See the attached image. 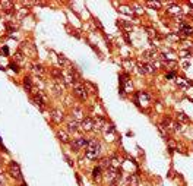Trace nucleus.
<instances>
[{"mask_svg":"<svg viewBox=\"0 0 193 186\" xmlns=\"http://www.w3.org/2000/svg\"><path fill=\"white\" fill-rule=\"evenodd\" d=\"M138 97H139V100H141V101H145V103H148L149 101V95H148V94L145 93V91H141V93L138 94Z\"/></svg>","mask_w":193,"mask_h":186,"instance_id":"obj_25","label":"nucleus"},{"mask_svg":"<svg viewBox=\"0 0 193 186\" xmlns=\"http://www.w3.org/2000/svg\"><path fill=\"white\" fill-rule=\"evenodd\" d=\"M86 150H100V142H98L97 139H91V141L88 142Z\"/></svg>","mask_w":193,"mask_h":186,"instance_id":"obj_22","label":"nucleus"},{"mask_svg":"<svg viewBox=\"0 0 193 186\" xmlns=\"http://www.w3.org/2000/svg\"><path fill=\"white\" fill-rule=\"evenodd\" d=\"M73 93H75V95H78L81 100H86V98H88V91H86V88H85L81 82H76V84L73 85Z\"/></svg>","mask_w":193,"mask_h":186,"instance_id":"obj_4","label":"nucleus"},{"mask_svg":"<svg viewBox=\"0 0 193 186\" xmlns=\"http://www.w3.org/2000/svg\"><path fill=\"white\" fill-rule=\"evenodd\" d=\"M88 139L86 138H76L73 142H70V148L73 150V151H79L81 148H85V147H88Z\"/></svg>","mask_w":193,"mask_h":186,"instance_id":"obj_5","label":"nucleus"},{"mask_svg":"<svg viewBox=\"0 0 193 186\" xmlns=\"http://www.w3.org/2000/svg\"><path fill=\"white\" fill-rule=\"evenodd\" d=\"M98 155H100V150H86L85 151V157L88 160H95V158H98Z\"/></svg>","mask_w":193,"mask_h":186,"instance_id":"obj_14","label":"nucleus"},{"mask_svg":"<svg viewBox=\"0 0 193 186\" xmlns=\"http://www.w3.org/2000/svg\"><path fill=\"white\" fill-rule=\"evenodd\" d=\"M126 186H139V176L138 174H129L126 178Z\"/></svg>","mask_w":193,"mask_h":186,"instance_id":"obj_9","label":"nucleus"},{"mask_svg":"<svg viewBox=\"0 0 193 186\" xmlns=\"http://www.w3.org/2000/svg\"><path fill=\"white\" fill-rule=\"evenodd\" d=\"M21 51L26 54V56H29V57H37V49H35V46H34L32 42L29 41H24L21 44Z\"/></svg>","mask_w":193,"mask_h":186,"instance_id":"obj_1","label":"nucleus"},{"mask_svg":"<svg viewBox=\"0 0 193 186\" xmlns=\"http://www.w3.org/2000/svg\"><path fill=\"white\" fill-rule=\"evenodd\" d=\"M3 182V173H0V183Z\"/></svg>","mask_w":193,"mask_h":186,"instance_id":"obj_36","label":"nucleus"},{"mask_svg":"<svg viewBox=\"0 0 193 186\" xmlns=\"http://www.w3.org/2000/svg\"><path fill=\"white\" fill-rule=\"evenodd\" d=\"M10 68L13 69V70H18V68H16V65H13V63H12V65H10Z\"/></svg>","mask_w":193,"mask_h":186,"instance_id":"obj_35","label":"nucleus"},{"mask_svg":"<svg viewBox=\"0 0 193 186\" xmlns=\"http://www.w3.org/2000/svg\"><path fill=\"white\" fill-rule=\"evenodd\" d=\"M180 32H183L186 35H192L193 34V28L187 24H180Z\"/></svg>","mask_w":193,"mask_h":186,"instance_id":"obj_18","label":"nucleus"},{"mask_svg":"<svg viewBox=\"0 0 193 186\" xmlns=\"http://www.w3.org/2000/svg\"><path fill=\"white\" fill-rule=\"evenodd\" d=\"M120 178H121V173H118V170L116 169H108L107 170V182L110 185H116L120 182Z\"/></svg>","mask_w":193,"mask_h":186,"instance_id":"obj_2","label":"nucleus"},{"mask_svg":"<svg viewBox=\"0 0 193 186\" xmlns=\"http://www.w3.org/2000/svg\"><path fill=\"white\" fill-rule=\"evenodd\" d=\"M67 129H69L70 132H76V130L79 129V123L76 122L75 119H73V120H69V122H67Z\"/></svg>","mask_w":193,"mask_h":186,"instance_id":"obj_19","label":"nucleus"},{"mask_svg":"<svg viewBox=\"0 0 193 186\" xmlns=\"http://www.w3.org/2000/svg\"><path fill=\"white\" fill-rule=\"evenodd\" d=\"M0 6H2V9H3V12L8 13V15L13 13V10H15V5H13L12 2H2Z\"/></svg>","mask_w":193,"mask_h":186,"instance_id":"obj_8","label":"nucleus"},{"mask_svg":"<svg viewBox=\"0 0 193 186\" xmlns=\"http://www.w3.org/2000/svg\"><path fill=\"white\" fill-rule=\"evenodd\" d=\"M24 88H25V91L28 93H32V79L29 78V76H25L24 78Z\"/></svg>","mask_w":193,"mask_h":186,"instance_id":"obj_16","label":"nucleus"},{"mask_svg":"<svg viewBox=\"0 0 193 186\" xmlns=\"http://www.w3.org/2000/svg\"><path fill=\"white\" fill-rule=\"evenodd\" d=\"M165 78H167V79H170V78H174V73H173V72H170L168 75H165Z\"/></svg>","mask_w":193,"mask_h":186,"instance_id":"obj_34","label":"nucleus"},{"mask_svg":"<svg viewBox=\"0 0 193 186\" xmlns=\"http://www.w3.org/2000/svg\"><path fill=\"white\" fill-rule=\"evenodd\" d=\"M136 68H138V72L141 75H146V73H155V66L154 65H149V63H136Z\"/></svg>","mask_w":193,"mask_h":186,"instance_id":"obj_3","label":"nucleus"},{"mask_svg":"<svg viewBox=\"0 0 193 186\" xmlns=\"http://www.w3.org/2000/svg\"><path fill=\"white\" fill-rule=\"evenodd\" d=\"M92 122H94V129H97V130H102L104 126H105V119L101 117V116H95Z\"/></svg>","mask_w":193,"mask_h":186,"instance_id":"obj_7","label":"nucleus"},{"mask_svg":"<svg viewBox=\"0 0 193 186\" xmlns=\"http://www.w3.org/2000/svg\"><path fill=\"white\" fill-rule=\"evenodd\" d=\"M59 62H60V65H62V68L67 69L69 72H70V70L73 69V65H72V62H70L69 59H66L65 56H62V54L59 56Z\"/></svg>","mask_w":193,"mask_h":186,"instance_id":"obj_11","label":"nucleus"},{"mask_svg":"<svg viewBox=\"0 0 193 186\" xmlns=\"http://www.w3.org/2000/svg\"><path fill=\"white\" fill-rule=\"evenodd\" d=\"M177 120H180V122H187L189 119H187V116H186L185 113L180 111V113H177Z\"/></svg>","mask_w":193,"mask_h":186,"instance_id":"obj_31","label":"nucleus"},{"mask_svg":"<svg viewBox=\"0 0 193 186\" xmlns=\"http://www.w3.org/2000/svg\"><path fill=\"white\" fill-rule=\"evenodd\" d=\"M120 164H121V161L118 160L117 157L110 158V169H116V170H117L118 167H120Z\"/></svg>","mask_w":193,"mask_h":186,"instance_id":"obj_20","label":"nucleus"},{"mask_svg":"<svg viewBox=\"0 0 193 186\" xmlns=\"http://www.w3.org/2000/svg\"><path fill=\"white\" fill-rule=\"evenodd\" d=\"M146 5H148V6H151V8H160V6H161L160 2H148Z\"/></svg>","mask_w":193,"mask_h":186,"instance_id":"obj_33","label":"nucleus"},{"mask_svg":"<svg viewBox=\"0 0 193 186\" xmlns=\"http://www.w3.org/2000/svg\"><path fill=\"white\" fill-rule=\"evenodd\" d=\"M53 90H54V94H56V95H62V86H60L57 82L53 84Z\"/></svg>","mask_w":193,"mask_h":186,"instance_id":"obj_29","label":"nucleus"},{"mask_svg":"<svg viewBox=\"0 0 193 186\" xmlns=\"http://www.w3.org/2000/svg\"><path fill=\"white\" fill-rule=\"evenodd\" d=\"M143 56L146 57V59H160V56H158V53L154 50H148L143 53Z\"/></svg>","mask_w":193,"mask_h":186,"instance_id":"obj_21","label":"nucleus"},{"mask_svg":"<svg viewBox=\"0 0 193 186\" xmlns=\"http://www.w3.org/2000/svg\"><path fill=\"white\" fill-rule=\"evenodd\" d=\"M9 173H10L12 178H15L16 180H21V179H22V173H21L19 166H18L16 163H10V166H9Z\"/></svg>","mask_w":193,"mask_h":186,"instance_id":"obj_6","label":"nucleus"},{"mask_svg":"<svg viewBox=\"0 0 193 186\" xmlns=\"http://www.w3.org/2000/svg\"><path fill=\"white\" fill-rule=\"evenodd\" d=\"M32 72H34V75L37 76V78H41V76L45 75V69L42 68L41 65H38V63H34L32 65Z\"/></svg>","mask_w":193,"mask_h":186,"instance_id":"obj_10","label":"nucleus"},{"mask_svg":"<svg viewBox=\"0 0 193 186\" xmlns=\"http://www.w3.org/2000/svg\"><path fill=\"white\" fill-rule=\"evenodd\" d=\"M57 138H59L63 144H67V142L70 141V139H69V134H67L66 130H59V132H57Z\"/></svg>","mask_w":193,"mask_h":186,"instance_id":"obj_17","label":"nucleus"},{"mask_svg":"<svg viewBox=\"0 0 193 186\" xmlns=\"http://www.w3.org/2000/svg\"><path fill=\"white\" fill-rule=\"evenodd\" d=\"M101 166H102V167H105V169L108 170L110 169V158H104V160L101 161Z\"/></svg>","mask_w":193,"mask_h":186,"instance_id":"obj_32","label":"nucleus"},{"mask_svg":"<svg viewBox=\"0 0 193 186\" xmlns=\"http://www.w3.org/2000/svg\"><path fill=\"white\" fill-rule=\"evenodd\" d=\"M15 60H16V62H19V63H22V62L25 60V54H24L21 50H18L16 54H15Z\"/></svg>","mask_w":193,"mask_h":186,"instance_id":"obj_26","label":"nucleus"},{"mask_svg":"<svg viewBox=\"0 0 193 186\" xmlns=\"http://www.w3.org/2000/svg\"><path fill=\"white\" fill-rule=\"evenodd\" d=\"M171 129H173L174 132H181L185 127H183V125H181L180 122H173V123H171Z\"/></svg>","mask_w":193,"mask_h":186,"instance_id":"obj_23","label":"nucleus"},{"mask_svg":"<svg viewBox=\"0 0 193 186\" xmlns=\"http://www.w3.org/2000/svg\"><path fill=\"white\" fill-rule=\"evenodd\" d=\"M118 12H121V13H126V15H133V9L127 8V6H121V8H118Z\"/></svg>","mask_w":193,"mask_h":186,"instance_id":"obj_24","label":"nucleus"},{"mask_svg":"<svg viewBox=\"0 0 193 186\" xmlns=\"http://www.w3.org/2000/svg\"><path fill=\"white\" fill-rule=\"evenodd\" d=\"M72 114H73V119H75L76 122H78V120H81V122H82V120H84V111H82V109H79V107H75V109H73V110H72Z\"/></svg>","mask_w":193,"mask_h":186,"instance_id":"obj_15","label":"nucleus"},{"mask_svg":"<svg viewBox=\"0 0 193 186\" xmlns=\"http://www.w3.org/2000/svg\"><path fill=\"white\" fill-rule=\"evenodd\" d=\"M92 176H94V179L100 180V178H101V167H95V169H94Z\"/></svg>","mask_w":193,"mask_h":186,"instance_id":"obj_28","label":"nucleus"},{"mask_svg":"<svg viewBox=\"0 0 193 186\" xmlns=\"http://www.w3.org/2000/svg\"><path fill=\"white\" fill-rule=\"evenodd\" d=\"M123 66H125L127 70H132L135 65H133V62H130V60H125V62H123Z\"/></svg>","mask_w":193,"mask_h":186,"instance_id":"obj_30","label":"nucleus"},{"mask_svg":"<svg viewBox=\"0 0 193 186\" xmlns=\"http://www.w3.org/2000/svg\"><path fill=\"white\" fill-rule=\"evenodd\" d=\"M81 127L84 129L85 132H88V130H91V129H94V122H92V119L85 117L84 120L81 122Z\"/></svg>","mask_w":193,"mask_h":186,"instance_id":"obj_12","label":"nucleus"},{"mask_svg":"<svg viewBox=\"0 0 193 186\" xmlns=\"http://www.w3.org/2000/svg\"><path fill=\"white\" fill-rule=\"evenodd\" d=\"M50 117L53 119L56 123H62V120L65 119V116H63V113H62L60 110H51Z\"/></svg>","mask_w":193,"mask_h":186,"instance_id":"obj_13","label":"nucleus"},{"mask_svg":"<svg viewBox=\"0 0 193 186\" xmlns=\"http://www.w3.org/2000/svg\"><path fill=\"white\" fill-rule=\"evenodd\" d=\"M168 12L173 13V15H178V13H181V8H178V6H170Z\"/></svg>","mask_w":193,"mask_h":186,"instance_id":"obj_27","label":"nucleus"}]
</instances>
